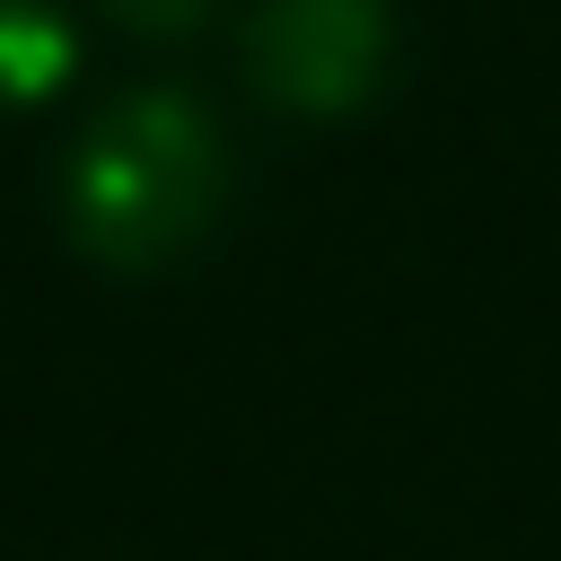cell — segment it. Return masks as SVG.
Instances as JSON below:
<instances>
[{
    "mask_svg": "<svg viewBox=\"0 0 561 561\" xmlns=\"http://www.w3.org/2000/svg\"><path fill=\"white\" fill-rule=\"evenodd\" d=\"M219 184H228L219 123L175 88H131L123 105H105L79 131V149L61 167V210L96 263L149 272L210 228Z\"/></svg>",
    "mask_w": 561,
    "mask_h": 561,
    "instance_id": "6da1fadb",
    "label": "cell"
},
{
    "mask_svg": "<svg viewBox=\"0 0 561 561\" xmlns=\"http://www.w3.org/2000/svg\"><path fill=\"white\" fill-rule=\"evenodd\" d=\"M394 53V18L386 0H263L245 18V61L263 79V96L298 105V114H342L377 88Z\"/></svg>",
    "mask_w": 561,
    "mask_h": 561,
    "instance_id": "7a4b0ae2",
    "label": "cell"
},
{
    "mask_svg": "<svg viewBox=\"0 0 561 561\" xmlns=\"http://www.w3.org/2000/svg\"><path fill=\"white\" fill-rule=\"evenodd\" d=\"M70 70V35L61 18H44L35 0H0V96H44Z\"/></svg>",
    "mask_w": 561,
    "mask_h": 561,
    "instance_id": "3957f363",
    "label": "cell"
},
{
    "mask_svg": "<svg viewBox=\"0 0 561 561\" xmlns=\"http://www.w3.org/2000/svg\"><path fill=\"white\" fill-rule=\"evenodd\" d=\"M123 26H140V35H175V26H193L210 0H105Z\"/></svg>",
    "mask_w": 561,
    "mask_h": 561,
    "instance_id": "277c9868",
    "label": "cell"
}]
</instances>
